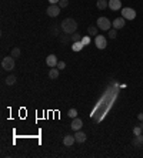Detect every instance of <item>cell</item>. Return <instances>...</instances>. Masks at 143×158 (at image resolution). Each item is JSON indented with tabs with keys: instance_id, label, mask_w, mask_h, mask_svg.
Returning <instances> with one entry per match:
<instances>
[{
	"instance_id": "6da1fadb",
	"label": "cell",
	"mask_w": 143,
	"mask_h": 158,
	"mask_svg": "<svg viewBox=\"0 0 143 158\" xmlns=\"http://www.w3.org/2000/svg\"><path fill=\"white\" fill-rule=\"evenodd\" d=\"M62 30L65 32V33H67V34H72V33H76V30H77V21L74 20V19H65L63 21H62Z\"/></svg>"
},
{
	"instance_id": "7a4b0ae2",
	"label": "cell",
	"mask_w": 143,
	"mask_h": 158,
	"mask_svg": "<svg viewBox=\"0 0 143 158\" xmlns=\"http://www.w3.org/2000/svg\"><path fill=\"white\" fill-rule=\"evenodd\" d=\"M1 67H3V70H13L15 69V57H12V56H7V57H4L3 60H1Z\"/></svg>"
},
{
	"instance_id": "3957f363",
	"label": "cell",
	"mask_w": 143,
	"mask_h": 158,
	"mask_svg": "<svg viewBox=\"0 0 143 158\" xmlns=\"http://www.w3.org/2000/svg\"><path fill=\"white\" fill-rule=\"evenodd\" d=\"M96 23H97V27L100 30H110V27H112V23L107 17H99Z\"/></svg>"
},
{
	"instance_id": "277c9868",
	"label": "cell",
	"mask_w": 143,
	"mask_h": 158,
	"mask_svg": "<svg viewBox=\"0 0 143 158\" xmlns=\"http://www.w3.org/2000/svg\"><path fill=\"white\" fill-rule=\"evenodd\" d=\"M60 6L59 4H50L47 9H46V13H47V16H50V17H57L59 14H60Z\"/></svg>"
},
{
	"instance_id": "5b68a950",
	"label": "cell",
	"mask_w": 143,
	"mask_h": 158,
	"mask_svg": "<svg viewBox=\"0 0 143 158\" xmlns=\"http://www.w3.org/2000/svg\"><path fill=\"white\" fill-rule=\"evenodd\" d=\"M122 17L126 19V20H133L136 17V12L132 9V7H123L122 10Z\"/></svg>"
},
{
	"instance_id": "8992f818",
	"label": "cell",
	"mask_w": 143,
	"mask_h": 158,
	"mask_svg": "<svg viewBox=\"0 0 143 158\" xmlns=\"http://www.w3.org/2000/svg\"><path fill=\"white\" fill-rule=\"evenodd\" d=\"M94 44H96V47H97V49H100V50L106 49V46H107L106 37H103V36L97 34L96 37H94Z\"/></svg>"
},
{
	"instance_id": "52a82bcc",
	"label": "cell",
	"mask_w": 143,
	"mask_h": 158,
	"mask_svg": "<svg viewBox=\"0 0 143 158\" xmlns=\"http://www.w3.org/2000/svg\"><path fill=\"white\" fill-rule=\"evenodd\" d=\"M57 63H59V60H57V57H56L54 54H50V56L46 57V64H47L49 67H56Z\"/></svg>"
},
{
	"instance_id": "ba28073f",
	"label": "cell",
	"mask_w": 143,
	"mask_h": 158,
	"mask_svg": "<svg viewBox=\"0 0 143 158\" xmlns=\"http://www.w3.org/2000/svg\"><path fill=\"white\" fill-rule=\"evenodd\" d=\"M109 9L110 10H120L122 9V1L120 0H109Z\"/></svg>"
},
{
	"instance_id": "9c48e42d",
	"label": "cell",
	"mask_w": 143,
	"mask_h": 158,
	"mask_svg": "<svg viewBox=\"0 0 143 158\" xmlns=\"http://www.w3.org/2000/svg\"><path fill=\"white\" fill-rule=\"evenodd\" d=\"M125 20L126 19L123 17H117V19H115L113 20V23H112V26H113V29H123V26H125Z\"/></svg>"
},
{
	"instance_id": "30bf717a",
	"label": "cell",
	"mask_w": 143,
	"mask_h": 158,
	"mask_svg": "<svg viewBox=\"0 0 143 158\" xmlns=\"http://www.w3.org/2000/svg\"><path fill=\"white\" fill-rule=\"evenodd\" d=\"M70 127L74 130V131H79V130L83 127V121H82L80 118H77V117H76V118H73V121H72Z\"/></svg>"
},
{
	"instance_id": "8fae6325",
	"label": "cell",
	"mask_w": 143,
	"mask_h": 158,
	"mask_svg": "<svg viewBox=\"0 0 143 158\" xmlns=\"http://www.w3.org/2000/svg\"><path fill=\"white\" fill-rule=\"evenodd\" d=\"M74 138H76V141H77L79 144H82V142H85V141H86V138H87V137H86V134H85L83 131H80V130H79V131H76V134H74Z\"/></svg>"
},
{
	"instance_id": "7c38bea8",
	"label": "cell",
	"mask_w": 143,
	"mask_h": 158,
	"mask_svg": "<svg viewBox=\"0 0 143 158\" xmlns=\"http://www.w3.org/2000/svg\"><path fill=\"white\" fill-rule=\"evenodd\" d=\"M74 141H76L74 135H66V137L63 138V144H65V145H67V147H70V145L74 144Z\"/></svg>"
},
{
	"instance_id": "4fadbf2b",
	"label": "cell",
	"mask_w": 143,
	"mask_h": 158,
	"mask_svg": "<svg viewBox=\"0 0 143 158\" xmlns=\"http://www.w3.org/2000/svg\"><path fill=\"white\" fill-rule=\"evenodd\" d=\"M49 77H50L52 80H56V78L59 77V69H57V67H52L50 71H49Z\"/></svg>"
},
{
	"instance_id": "5bb4252c",
	"label": "cell",
	"mask_w": 143,
	"mask_h": 158,
	"mask_svg": "<svg viewBox=\"0 0 143 158\" xmlns=\"http://www.w3.org/2000/svg\"><path fill=\"white\" fill-rule=\"evenodd\" d=\"M96 6H97V9H100V10H105L106 7H109V1H107V0H97Z\"/></svg>"
},
{
	"instance_id": "9a60e30c",
	"label": "cell",
	"mask_w": 143,
	"mask_h": 158,
	"mask_svg": "<svg viewBox=\"0 0 143 158\" xmlns=\"http://www.w3.org/2000/svg\"><path fill=\"white\" fill-rule=\"evenodd\" d=\"M83 43L82 41H76V43H73V46H72V50L73 52H80V50H83Z\"/></svg>"
},
{
	"instance_id": "2e32d148",
	"label": "cell",
	"mask_w": 143,
	"mask_h": 158,
	"mask_svg": "<svg viewBox=\"0 0 143 158\" xmlns=\"http://www.w3.org/2000/svg\"><path fill=\"white\" fill-rule=\"evenodd\" d=\"M133 144H135V145H137V147H140V145H142V144H143V135H142V134H140V135H136V137L133 138Z\"/></svg>"
},
{
	"instance_id": "e0dca14e",
	"label": "cell",
	"mask_w": 143,
	"mask_h": 158,
	"mask_svg": "<svg viewBox=\"0 0 143 158\" xmlns=\"http://www.w3.org/2000/svg\"><path fill=\"white\" fill-rule=\"evenodd\" d=\"M15 83H16V77H15V76H9V77L6 78V84H7V86H13Z\"/></svg>"
},
{
	"instance_id": "ac0fdd59",
	"label": "cell",
	"mask_w": 143,
	"mask_h": 158,
	"mask_svg": "<svg viewBox=\"0 0 143 158\" xmlns=\"http://www.w3.org/2000/svg\"><path fill=\"white\" fill-rule=\"evenodd\" d=\"M67 115H69L70 118H76V117H77V110H76V108H70L69 113H67Z\"/></svg>"
},
{
	"instance_id": "d6986e66",
	"label": "cell",
	"mask_w": 143,
	"mask_h": 158,
	"mask_svg": "<svg viewBox=\"0 0 143 158\" xmlns=\"http://www.w3.org/2000/svg\"><path fill=\"white\" fill-rule=\"evenodd\" d=\"M87 32H89V36H97V27H94V26H90L89 29H87Z\"/></svg>"
},
{
	"instance_id": "ffe728a7",
	"label": "cell",
	"mask_w": 143,
	"mask_h": 158,
	"mask_svg": "<svg viewBox=\"0 0 143 158\" xmlns=\"http://www.w3.org/2000/svg\"><path fill=\"white\" fill-rule=\"evenodd\" d=\"M142 131H143V128L140 127V125H137V127H135V128H133V134H135V135H140V134H142Z\"/></svg>"
},
{
	"instance_id": "44dd1931",
	"label": "cell",
	"mask_w": 143,
	"mask_h": 158,
	"mask_svg": "<svg viewBox=\"0 0 143 158\" xmlns=\"http://www.w3.org/2000/svg\"><path fill=\"white\" fill-rule=\"evenodd\" d=\"M80 41L83 43V46L90 44V36H85V37H82V40H80Z\"/></svg>"
},
{
	"instance_id": "7402d4cb",
	"label": "cell",
	"mask_w": 143,
	"mask_h": 158,
	"mask_svg": "<svg viewBox=\"0 0 143 158\" xmlns=\"http://www.w3.org/2000/svg\"><path fill=\"white\" fill-rule=\"evenodd\" d=\"M82 40V37H80V34L79 33H74V34L72 36V41L73 43H76V41H80Z\"/></svg>"
},
{
	"instance_id": "603a6c76",
	"label": "cell",
	"mask_w": 143,
	"mask_h": 158,
	"mask_svg": "<svg viewBox=\"0 0 143 158\" xmlns=\"http://www.w3.org/2000/svg\"><path fill=\"white\" fill-rule=\"evenodd\" d=\"M10 56H12V57H19V56H20V49H17V47H16V49H13Z\"/></svg>"
},
{
	"instance_id": "cb8c5ba5",
	"label": "cell",
	"mask_w": 143,
	"mask_h": 158,
	"mask_svg": "<svg viewBox=\"0 0 143 158\" xmlns=\"http://www.w3.org/2000/svg\"><path fill=\"white\" fill-rule=\"evenodd\" d=\"M116 36H117L116 29H113V30H109V37H110V38H116Z\"/></svg>"
},
{
	"instance_id": "d4e9b609",
	"label": "cell",
	"mask_w": 143,
	"mask_h": 158,
	"mask_svg": "<svg viewBox=\"0 0 143 158\" xmlns=\"http://www.w3.org/2000/svg\"><path fill=\"white\" fill-rule=\"evenodd\" d=\"M56 67H57V69H59V70H63V69H65V67H66V63H65V61H59V63H57V66H56Z\"/></svg>"
},
{
	"instance_id": "484cf974",
	"label": "cell",
	"mask_w": 143,
	"mask_h": 158,
	"mask_svg": "<svg viewBox=\"0 0 143 158\" xmlns=\"http://www.w3.org/2000/svg\"><path fill=\"white\" fill-rule=\"evenodd\" d=\"M67 4H69V0H60L59 1V6L60 7H67Z\"/></svg>"
},
{
	"instance_id": "4316f807",
	"label": "cell",
	"mask_w": 143,
	"mask_h": 158,
	"mask_svg": "<svg viewBox=\"0 0 143 158\" xmlns=\"http://www.w3.org/2000/svg\"><path fill=\"white\" fill-rule=\"evenodd\" d=\"M59 1H60V0H49L50 4H59Z\"/></svg>"
},
{
	"instance_id": "83f0119b",
	"label": "cell",
	"mask_w": 143,
	"mask_h": 158,
	"mask_svg": "<svg viewBox=\"0 0 143 158\" xmlns=\"http://www.w3.org/2000/svg\"><path fill=\"white\" fill-rule=\"evenodd\" d=\"M137 118H139L140 121H143V113H139V115H137Z\"/></svg>"
},
{
	"instance_id": "f1b7e54d",
	"label": "cell",
	"mask_w": 143,
	"mask_h": 158,
	"mask_svg": "<svg viewBox=\"0 0 143 158\" xmlns=\"http://www.w3.org/2000/svg\"><path fill=\"white\" fill-rule=\"evenodd\" d=\"M139 125H140V127H142V128H143V121H142V123H140V124H139Z\"/></svg>"
}]
</instances>
